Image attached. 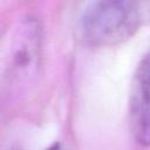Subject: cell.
Listing matches in <instances>:
<instances>
[{
    "instance_id": "6da1fadb",
    "label": "cell",
    "mask_w": 150,
    "mask_h": 150,
    "mask_svg": "<svg viewBox=\"0 0 150 150\" xmlns=\"http://www.w3.org/2000/svg\"><path fill=\"white\" fill-rule=\"evenodd\" d=\"M142 23L139 5L128 0L88 2L79 14L76 29L81 41L93 47L122 43L135 35Z\"/></svg>"
},
{
    "instance_id": "7a4b0ae2",
    "label": "cell",
    "mask_w": 150,
    "mask_h": 150,
    "mask_svg": "<svg viewBox=\"0 0 150 150\" xmlns=\"http://www.w3.org/2000/svg\"><path fill=\"white\" fill-rule=\"evenodd\" d=\"M43 57V28L34 15L20 18L13 26L4 57L2 80L8 94L21 95L35 82Z\"/></svg>"
},
{
    "instance_id": "3957f363",
    "label": "cell",
    "mask_w": 150,
    "mask_h": 150,
    "mask_svg": "<svg viewBox=\"0 0 150 150\" xmlns=\"http://www.w3.org/2000/svg\"><path fill=\"white\" fill-rule=\"evenodd\" d=\"M130 123L135 139L150 145V50L137 64L130 95Z\"/></svg>"
},
{
    "instance_id": "277c9868",
    "label": "cell",
    "mask_w": 150,
    "mask_h": 150,
    "mask_svg": "<svg viewBox=\"0 0 150 150\" xmlns=\"http://www.w3.org/2000/svg\"><path fill=\"white\" fill-rule=\"evenodd\" d=\"M45 150H66V149H64V146L60 142H55V143L50 144L48 148H46Z\"/></svg>"
},
{
    "instance_id": "5b68a950",
    "label": "cell",
    "mask_w": 150,
    "mask_h": 150,
    "mask_svg": "<svg viewBox=\"0 0 150 150\" xmlns=\"http://www.w3.org/2000/svg\"><path fill=\"white\" fill-rule=\"evenodd\" d=\"M8 150H21V149H19V148H16V146H12V148H9Z\"/></svg>"
}]
</instances>
